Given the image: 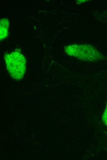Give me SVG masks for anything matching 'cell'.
<instances>
[{
	"instance_id": "6da1fadb",
	"label": "cell",
	"mask_w": 107,
	"mask_h": 160,
	"mask_svg": "<svg viewBox=\"0 0 107 160\" xmlns=\"http://www.w3.org/2000/svg\"><path fill=\"white\" fill-rule=\"evenodd\" d=\"M65 51L68 55L84 61H95L103 58L96 48L88 45H71L67 47Z\"/></svg>"
},
{
	"instance_id": "7a4b0ae2",
	"label": "cell",
	"mask_w": 107,
	"mask_h": 160,
	"mask_svg": "<svg viewBox=\"0 0 107 160\" xmlns=\"http://www.w3.org/2000/svg\"><path fill=\"white\" fill-rule=\"evenodd\" d=\"M4 59L10 76L16 80L22 78L26 70V59L24 56L19 52L14 51L6 54Z\"/></svg>"
},
{
	"instance_id": "3957f363",
	"label": "cell",
	"mask_w": 107,
	"mask_h": 160,
	"mask_svg": "<svg viewBox=\"0 0 107 160\" xmlns=\"http://www.w3.org/2000/svg\"><path fill=\"white\" fill-rule=\"evenodd\" d=\"M0 39L2 40L5 39L8 35L9 21L6 18L2 19L0 20Z\"/></svg>"
},
{
	"instance_id": "277c9868",
	"label": "cell",
	"mask_w": 107,
	"mask_h": 160,
	"mask_svg": "<svg viewBox=\"0 0 107 160\" xmlns=\"http://www.w3.org/2000/svg\"><path fill=\"white\" fill-rule=\"evenodd\" d=\"M102 119L104 122L107 126V104L102 116Z\"/></svg>"
}]
</instances>
